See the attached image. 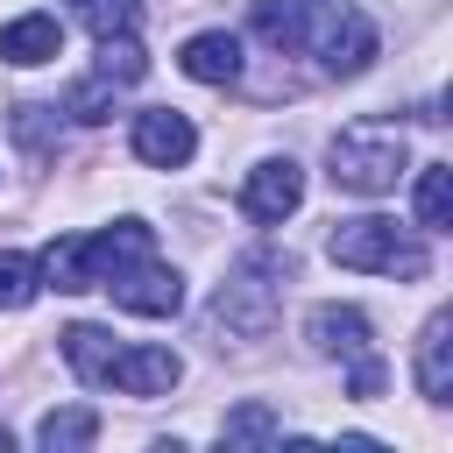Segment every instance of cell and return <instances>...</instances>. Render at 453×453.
I'll use <instances>...</instances> for the list:
<instances>
[{"label": "cell", "instance_id": "obj_11", "mask_svg": "<svg viewBox=\"0 0 453 453\" xmlns=\"http://www.w3.org/2000/svg\"><path fill=\"white\" fill-rule=\"evenodd\" d=\"M418 396L425 403H453V319H425L418 333Z\"/></svg>", "mask_w": 453, "mask_h": 453}, {"label": "cell", "instance_id": "obj_20", "mask_svg": "<svg viewBox=\"0 0 453 453\" xmlns=\"http://www.w3.org/2000/svg\"><path fill=\"white\" fill-rule=\"evenodd\" d=\"M219 439H226V446H262V439H283V425H276L262 403H241V411L219 425Z\"/></svg>", "mask_w": 453, "mask_h": 453}, {"label": "cell", "instance_id": "obj_21", "mask_svg": "<svg viewBox=\"0 0 453 453\" xmlns=\"http://www.w3.org/2000/svg\"><path fill=\"white\" fill-rule=\"evenodd\" d=\"M71 14H78L92 35H127V28H134V0H71Z\"/></svg>", "mask_w": 453, "mask_h": 453}, {"label": "cell", "instance_id": "obj_3", "mask_svg": "<svg viewBox=\"0 0 453 453\" xmlns=\"http://www.w3.org/2000/svg\"><path fill=\"white\" fill-rule=\"evenodd\" d=\"M283 283H290V255H276V248L241 255L226 269V283H219V297H212V326L241 333V340H262L276 326V311H283Z\"/></svg>", "mask_w": 453, "mask_h": 453}, {"label": "cell", "instance_id": "obj_5", "mask_svg": "<svg viewBox=\"0 0 453 453\" xmlns=\"http://www.w3.org/2000/svg\"><path fill=\"white\" fill-rule=\"evenodd\" d=\"M304 50L326 78H361L375 57V21L354 0H304Z\"/></svg>", "mask_w": 453, "mask_h": 453}, {"label": "cell", "instance_id": "obj_2", "mask_svg": "<svg viewBox=\"0 0 453 453\" xmlns=\"http://www.w3.org/2000/svg\"><path fill=\"white\" fill-rule=\"evenodd\" d=\"M134 255H149V226L142 219H120V226H99V234H64V241H50L42 248V283L50 290H99L120 262H134Z\"/></svg>", "mask_w": 453, "mask_h": 453}, {"label": "cell", "instance_id": "obj_22", "mask_svg": "<svg viewBox=\"0 0 453 453\" xmlns=\"http://www.w3.org/2000/svg\"><path fill=\"white\" fill-rule=\"evenodd\" d=\"M64 113H71V120H85V127H99V120L113 113V85H106V78L71 85V92H64Z\"/></svg>", "mask_w": 453, "mask_h": 453}, {"label": "cell", "instance_id": "obj_17", "mask_svg": "<svg viewBox=\"0 0 453 453\" xmlns=\"http://www.w3.org/2000/svg\"><path fill=\"white\" fill-rule=\"evenodd\" d=\"M418 226L425 234H446L453 226V170L446 163H425L418 170Z\"/></svg>", "mask_w": 453, "mask_h": 453}, {"label": "cell", "instance_id": "obj_8", "mask_svg": "<svg viewBox=\"0 0 453 453\" xmlns=\"http://www.w3.org/2000/svg\"><path fill=\"white\" fill-rule=\"evenodd\" d=\"M134 156L149 170H184L198 156V127L177 106H149V113H134Z\"/></svg>", "mask_w": 453, "mask_h": 453}, {"label": "cell", "instance_id": "obj_9", "mask_svg": "<svg viewBox=\"0 0 453 453\" xmlns=\"http://www.w3.org/2000/svg\"><path fill=\"white\" fill-rule=\"evenodd\" d=\"M177 375H184V361H177L170 347H120V354L106 361V382H113L120 396H170Z\"/></svg>", "mask_w": 453, "mask_h": 453}, {"label": "cell", "instance_id": "obj_13", "mask_svg": "<svg viewBox=\"0 0 453 453\" xmlns=\"http://www.w3.org/2000/svg\"><path fill=\"white\" fill-rule=\"evenodd\" d=\"M57 50H64L57 14H14V21L0 28V57H7V64H50Z\"/></svg>", "mask_w": 453, "mask_h": 453}, {"label": "cell", "instance_id": "obj_16", "mask_svg": "<svg viewBox=\"0 0 453 453\" xmlns=\"http://www.w3.org/2000/svg\"><path fill=\"white\" fill-rule=\"evenodd\" d=\"M255 35L269 50H304V0H255Z\"/></svg>", "mask_w": 453, "mask_h": 453}, {"label": "cell", "instance_id": "obj_4", "mask_svg": "<svg viewBox=\"0 0 453 453\" xmlns=\"http://www.w3.org/2000/svg\"><path fill=\"white\" fill-rule=\"evenodd\" d=\"M326 255H333L340 269H361V276H403V283H418V276L432 269L425 241H418V234H403L396 219H375V212L340 219V226L326 234Z\"/></svg>", "mask_w": 453, "mask_h": 453}, {"label": "cell", "instance_id": "obj_15", "mask_svg": "<svg viewBox=\"0 0 453 453\" xmlns=\"http://www.w3.org/2000/svg\"><path fill=\"white\" fill-rule=\"evenodd\" d=\"M35 439H42L50 453H78V446L99 439V411H92V403H64V411H50V418L35 425Z\"/></svg>", "mask_w": 453, "mask_h": 453}, {"label": "cell", "instance_id": "obj_24", "mask_svg": "<svg viewBox=\"0 0 453 453\" xmlns=\"http://www.w3.org/2000/svg\"><path fill=\"white\" fill-rule=\"evenodd\" d=\"M7 446H14V432H7V425H0V453H7Z\"/></svg>", "mask_w": 453, "mask_h": 453}, {"label": "cell", "instance_id": "obj_12", "mask_svg": "<svg viewBox=\"0 0 453 453\" xmlns=\"http://www.w3.org/2000/svg\"><path fill=\"white\" fill-rule=\"evenodd\" d=\"M184 78H198V85H234L241 78V35H226V28H205V35H191L184 42Z\"/></svg>", "mask_w": 453, "mask_h": 453}, {"label": "cell", "instance_id": "obj_1", "mask_svg": "<svg viewBox=\"0 0 453 453\" xmlns=\"http://www.w3.org/2000/svg\"><path fill=\"white\" fill-rule=\"evenodd\" d=\"M411 170V149H403V127L396 120H354L326 142V177L354 198H382L396 191V177Z\"/></svg>", "mask_w": 453, "mask_h": 453}, {"label": "cell", "instance_id": "obj_14", "mask_svg": "<svg viewBox=\"0 0 453 453\" xmlns=\"http://www.w3.org/2000/svg\"><path fill=\"white\" fill-rule=\"evenodd\" d=\"M57 347H64V361H71V375H78V382H106V361L120 354V347H113V333H106V326H85V319H78V326H64V340H57Z\"/></svg>", "mask_w": 453, "mask_h": 453}, {"label": "cell", "instance_id": "obj_18", "mask_svg": "<svg viewBox=\"0 0 453 453\" xmlns=\"http://www.w3.org/2000/svg\"><path fill=\"white\" fill-rule=\"evenodd\" d=\"M142 71H149V57H142L134 28H127V35H99V78H106V85H134Z\"/></svg>", "mask_w": 453, "mask_h": 453}, {"label": "cell", "instance_id": "obj_19", "mask_svg": "<svg viewBox=\"0 0 453 453\" xmlns=\"http://www.w3.org/2000/svg\"><path fill=\"white\" fill-rule=\"evenodd\" d=\"M35 290H42V269H35L28 255L0 248V311H21V304H35Z\"/></svg>", "mask_w": 453, "mask_h": 453}, {"label": "cell", "instance_id": "obj_6", "mask_svg": "<svg viewBox=\"0 0 453 453\" xmlns=\"http://www.w3.org/2000/svg\"><path fill=\"white\" fill-rule=\"evenodd\" d=\"M99 290H113V304H120V311H134V319H170V311L184 304V276H177L170 262H156V255L120 262Z\"/></svg>", "mask_w": 453, "mask_h": 453}, {"label": "cell", "instance_id": "obj_23", "mask_svg": "<svg viewBox=\"0 0 453 453\" xmlns=\"http://www.w3.org/2000/svg\"><path fill=\"white\" fill-rule=\"evenodd\" d=\"M347 389L368 403V396H382V361L375 354H354V375H347Z\"/></svg>", "mask_w": 453, "mask_h": 453}, {"label": "cell", "instance_id": "obj_10", "mask_svg": "<svg viewBox=\"0 0 453 453\" xmlns=\"http://www.w3.org/2000/svg\"><path fill=\"white\" fill-rule=\"evenodd\" d=\"M304 340H311L319 354H340V361H354V354H375V347H368V311H354V304H311V319H304Z\"/></svg>", "mask_w": 453, "mask_h": 453}, {"label": "cell", "instance_id": "obj_7", "mask_svg": "<svg viewBox=\"0 0 453 453\" xmlns=\"http://www.w3.org/2000/svg\"><path fill=\"white\" fill-rule=\"evenodd\" d=\"M297 205H304V170H297L290 156H269V163L248 170V184H241V212H248L255 226H283Z\"/></svg>", "mask_w": 453, "mask_h": 453}]
</instances>
